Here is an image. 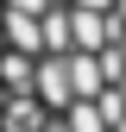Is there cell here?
<instances>
[{
	"label": "cell",
	"mask_w": 126,
	"mask_h": 132,
	"mask_svg": "<svg viewBox=\"0 0 126 132\" xmlns=\"http://www.w3.org/2000/svg\"><path fill=\"white\" fill-rule=\"evenodd\" d=\"M0 132H126V0H0Z\"/></svg>",
	"instance_id": "6da1fadb"
}]
</instances>
